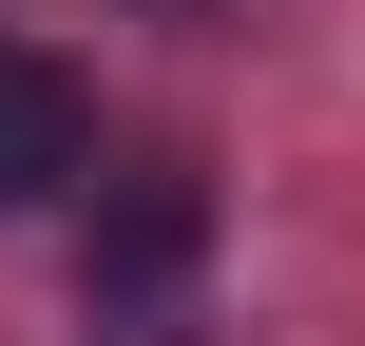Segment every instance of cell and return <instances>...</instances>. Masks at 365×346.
I'll return each instance as SVG.
<instances>
[{"label": "cell", "instance_id": "1", "mask_svg": "<svg viewBox=\"0 0 365 346\" xmlns=\"http://www.w3.org/2000/svg\"><path fill=\"white\" fill-rule=\"evenodd\" d=\"M192 231H212V193L154 154V173H115V193H96V231H77V289H96V308H173Z\"/></svg>", "mask_w": 365, "mask_h": 346}, {"label": "cell", "instance_id": "2", "mask_svg": "<svg viewBox=\"0 0 365 346\" xmlns=\"http://www.w3.org/2000/svg\"><path fill=\"white\" fill-rule=\"evenodd\" d=\"M58 173H96V96H77V58L0 39V212H38Z\"/></svg>", "mask_w": 365, "mask_h": 346}]
</instances>
